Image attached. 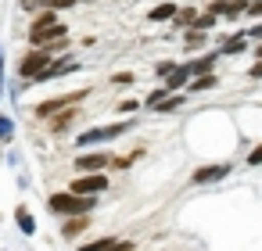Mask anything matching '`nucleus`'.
Instances as JSON below:
<instances>
[{
	"instance_id": "nucleus-1",
	"label": "nucleus",
	"mask_w": 262,
	"mask_h": 251,
	"mask_svg": "<svg viewBox=\"0 0 262 251\" xmlns=\"http://www.w3.org/2000/svg\"><path fill=\"white\" fill-rule=\"evenodd\" d=\"M137 126V119H119V122H108V126H94L86 133L76 136V147H94V144H112L119 136H126L129 129Z\"/></svg>"
},
{
	"instance_id": "nucleus-2",
	"label": "nucleus",
	"mask_w": 262,
	"mask_h": 251,
	"mask_svg": "<svg viewBox=\"0 0 262 251\" xmlns=\"http://www.w3.org/2000/svg\"><path fill=\"white\" fill-rule=\"evenodd\" d=\"M47 208L54 215H90L97 208V197H83V194H72V190L69 194H51Z\"/></svg>"
},
{
	"instance_id": "nucleus-3",
	"label": "nucleus",
	"mask_w": 262,
	"mask_h": 251,
	"mask_svg": "<svg viewBox=\"0 0 262 251\" xmlns=\"http://www.w3.org/2000/svg\"><path fill=\"white\" fill-rule=\"evenodd\" d=\"M51 61H54V54H47L43 47H33V51H29V54L22 58L18 72H22V79H36V76H40V72H43V69H47Z\"/></svg>"
},
{
	"instance_id": "nucleus-4",
	"label": "nucleus",
	"mask_w": 262,
	"mask_h": 251,
	"mask_svg": "<svg viewBox=\"0 0 262 251\" xmlns=\"http://www.w3.org/2000/svg\"><path fill=\"white\" fill-rule=\"evenodd\" d=\"M230 172H233V165H230V162H212V165H201V169H194L190 183H198V187H205V183H223Z\"/></svg>"
},
{
	"instance_id": "nucleus-5",
	"label": "nucleus",
	"mask_w": 262,
	"mask_h": 251,
	"mask_svg": "<svg viewBox=\"0 0 262 251\" xmlns=\"http://www.w3.org/2000/svg\"><path fill=\"white\" fill-rule=\"evenodd\" d=\"M69 190H72V194H83V197H97V194L108 190V176H101V172H86V176L72 179Z\"/></svg>"
},
{
	"instance_id": "nucleus-6",
	"label": "nucleus",
	"mask_w": 262,
	"mask_h": 251,
	"mask_svg": "<svg viewBox=\"0 0 262 251\" xmlns=\"http://www.w3.org/2000/svg\"><path fill=\"white\" fill-rule=\"evenodd\" d=\"M223 54L215 51V47H208V51H201V54H194L190 61H187V69H190V76H208V72H215V61H219Z\"/></svg>"
},
{
	"instance_id": "nucleus-7",
	"label": "nucleus",
	"mask_w": 262,
	"mask_h": 251,
	"mask_svg": "<svg viewBox=\"0 0 262 251\" xmlns=\"http://www.w3.org/2000/svg\"><path fill=\"white\" fill-rule=\"evenodd\" d=\"M79 69H83V65H79L76 58H69V54H65V58L51 61V65H47V69L33 79V83H47V79H58V76H65V72H79Z\"/></svg>"
},
{
	"instance_id": "nucleus-8",
	"label": "nucleus",
	"mask_w": 262,
	"mask_h": 251,
	"mask_svg": "<svg viewBox=\"0 0 262 251\" xmlns=\"http://www.w3.org/2000/svg\"><path fill=\"white\" fill-rule=\"evenodd\" d=\"M90 90H76V94H65V97H54V101H43L40 108H36V115L40 119H47V115H54V111H61V108H72L76 101H83Z\"/></svg>"
},
{
	"instance_id": "nucleus-9",
	"label": "nucleus",
	"mask_w": 262,
	"mask_h": 251,
	"mask_svg": "<svg viewBox=\"0 0 262 251\" xmlns=\"http://www.w3.org/2000/svg\"><path fill=\"white\" fill-rule=\"evenodd\" d=\"M112 165V154L108 151H90V154H79L76 158V169L79 172H104Z\"/></svg>"
},
{
	"instance_id": "nucleus-10",
	"label": "nucleus",
	"mask_w": 262,
	"mask_h": 251,
	"mask_svg": "<svg viewBox=\"0 0 262 251\" xmlns=\"http://www.w3.org/2000/svg\"><path fill=\"white\" fill-rule=\"evenodd\" d=\"M69 36V29L58 22V26H47V29H29V43L33 47H47V43H54V40H65Z\"/></svg>"
},
{
	"instance_id": "nucleus-11",
	"label": "nucleus",
	"mask_w": 262,
	"mask_h": 251,
	"mask_svg": "<svg viewBox=\"0 0 262 251\" xmlns=\"http://www.w3.org/2000/svg\"><path fill=\"white\" fill-rule=\"evenodd\" d=\"M215 51H219L223 58H241V54H248V51H251V43H248V40H244V33L237 29V33H230Z\"/></svg>"
},
{
	"instance_id": "nucleus-12",
	"label": "nucleus",
	"mask_w": 262,
	"mask_h": 251,
	"mask_svg": "<svg viewBox=\"0 0 262 251\" xmlns=\"http://www.w3.org/2000/svg\"><path fill=\"white\" fill-rule=\"evenodd\" d=\"M212 47V33H198V29H183V54H201Z\"/></svg>"
},
{
	"instance_id": "nucleus-13",
	"label": "nucleus",
	"mask_w": 262,
	"mask_h": 251,
	"mask_svg": "<svg viewBox=\"0 0 262 251\" xmlns=\"http://www.w3.org/2000/svg\"><path fill=\"white\" fill-rule=\"evenodd\" d=\"M190 79H194V76H190L187 61H180V65H176V69L165 76V83H162V86H165L169 94H180V90H187V83H190Z\"/></svg>"
},
{
	"instance_id": "nucleus-14",
	"label": "nucleus",
	"mask_w": 262,
	"mask_h": 251,
	"mask_svg": "<svg viewBox=\"0 0 262 251\" xmlns=\"http://www.w3.org/2000/svg\"><path fill=\"white\" fill-rule=\"evenodd\" d=\"M180 11V0H158L147 11V22H172V15Z\"/></svg>"
},
{
	"instance_id": "nucleus-15",
	"label": "nucleus",
	"mask_w": 262,
	"mask_h": 251,
	"mask_svg": "<svg viewBox=\"0 0 262 251\" xmlns=\"http://www.w3.org/2000/svg\"><path fill=\"white\" fill-rule=\"evenodd\" d=\"M198 15H201V8H194V4H180V11L172 15V22H169V26H172V29H190Z\"/></svg>"
},
{
	"instance_id": "nucleus-16",
	"label": "nucleus",
	"mask_w": 262,
	"mask_h": 251,
	"mask_svg": "<svg viewBox=\"0 0 262 251\" xmlns=\"http://www.w3.org/2000/svg\"><path fill=\"white\" fill-rule=\"evenodd\" d=\"M79 251H133V244L129 240H119V237H104V240H94V244H86Z\"/></svg>"
},
{
	"instance_id": "nucleus-17",
	"label": "nucleus",
	"mask_w": 262,
	"mask_h": 251,
	"mask_svg": "<svg viewBox=\"0 0 262 251\" xmlns=\"http://www.w3.org/2000/svg\"><path fill=\"white\" fill-rule=\"evenodd\" d=\"M215 86H219V76L208 72V76H194V79L187 83V94H208V90H215Z\"/></svg>"
},
{
	"instance_id": "nucleus-18",
	"label": "nucleus",
	"mask_w": 262,
	"mask_h": 251,
	"mask_svg": "<svg viewBox=\"0 0 262 251\" xmlns=\"http://www.w3.org/2000/svg\"><path fill=\"white\" fill-rule=\"evenodd\" d=\"M183 108H187V94L180 90V94H169L155 111H158V115H176V111H183Z\"/></svg>"
},
{
	"instance_id": "nucleus-19",
	"label": "nucleus",
	"mask_w": 262,
	"mask_h": 251,
	"mask_svg": "<svg viewBox=\"0 0 262 251\" xmlns=\"http://www.w3.org/2000/svg\"><path fill=\"white\" fill-rule=\"evenodd\" d=\"M219 22H223L219 15H212V11H205V8H201V15L194 18V26H190V29H198V33H215V29H219Z\"/></svg>"
},
{
	"instance_id": "nucleus-20",
	"label": "nucleus",
	"mask_w": 262,
	"mask_h": 251,
	"mask_svg": "<svg viewBox=\"0 0 262 251\" xmlns=\"http://www.w3.org/2000/svg\"><path fill=\"white\" fill-rule=\"evenodd\" d=\"M79 115H76V108H61V111H54V122H51V133H65L72 122H76Z\"/></svg>"
},
{
	"instance_id": "nucleus-21",
	"label": "nucleus",
	"mask_w": 262,
	"mask_h": 251,
	"mask_svg": "<svg viewBox=\"0 0 262 251\" xmlns=\"http://www.w3.org/2000/svg\"><path fill=\"white\" fill-rule=\"evenodd\" d=\"M165 97H169V90H165V86L158 83V86H155V90H151V94L144 97V108H147V111H155V108H158V104H162Z\"/></svg>"
},
{
	"instance_id": "nucleus-22",
	"label": "nucleus",
	"mask_w": 262,
	"mask_h": 251,
	"mask_svg": "<svg viewBox=\"0 0 262 251\" xmlns=\"http://www.w3.org/2000/svg\"><path fill=\"white\" fill-rule=\"evenodd\" d=\"M176 65H180L176 58H162V61H155V79H158V83H165V76H169Z\"/></svg>"
},
{
	"instance_id": "nucleus-23",
	"label": "nucleus",
	"mask_w": 262,
	"mask_h": 251,
	"mask_svg": "<svg viewBox=\"0 0 262 251\" xmlns=\"http://www.w3.org/2000/svg\"><path fill=\"white\" fill-rule=\"evenodd\" d=\"M83 230H86V215H72V219L65 222V230H61V233H65V237H79Z\"/></svg>"
},
{
	"instance_id": "nucleus-24",
	"label": "nucleus",
	"mask_w": 262,
	"mask_h": 251,
	"mask_svg": "<svg viewBox=\"0 0 262 251\" xmlns=\"http://www.w3.org/2000/svg\"><path fill=\"white\" fill-rule=\"evenodd\" d=\"M47 26H58V15H54V8H47V11H40V15L33 18V29H47Z\"/></svg>"
},
{
	"instance_id": "nucleus-25",
	"label": "nucleus",
	"mask_w": 262,
	"mask_h": 251,
	"mask_svg": "<svg viewBox=\"0 0 262 251\" xmlns=\"http://www.w3.org/2000/svg\"><path fill=\"white\" fill-rule=\"evenodd\" d=\"M262 18V0H248L244 4V22H258Z\"/></svg>"
},
{
	"instance_id": "nucleus-26",
	"label": "nucleus",
	"mask_w": 262,
	"mask_h": 251,
	"mask_svg": "<svg viewBox=\"0 0 262 251\" xmlns=\"http://www.w3.org/2000/svg\"><path fill=\"white\" fill-rule=\"evenodd\" d=\"M15 219H18V226H22V233H36V222H33V215H29L26 208H18V212H15Z\"/></svg>"
},
{
	"instance_id": "nucleus-27",
	"label": "nucleus",
	"mask_w": 262,
	"mask_h": 251,
	"mask_svg": "<svg viewBox=\"0 0 262 251\" xmlns=\"http://www.w3.org/2000/svg\"><path fill=\"white\" fill-rule=\"evenodd\" d=\"M140 108H144V101H137V97L119 101V115H133V111H140Z\"/></svg>"
},
{
	"instance_id": "nucleus-28",
	"label": "nucleus",
	"mask_w": 262,
	"mask_h": 251,
	"mask_svg": "<svg viewBox=\"0 0 262 251\" xmlns=\"http://www.w3.org/2000/svg\"><path fill=\"white\" fill-rule=\"evenodd\" d=\"M230 4H233V0H208L205 11H212V15H219V18H223V15L230 11Z\"/></svg>"
},
{
	"instance_id": "nucleus-29",
	"label": "nucleus",
	"mask_w": 262,
	"mask_h": 251,
	"mask_svg": "<svg viewBox=\"0 0 262 251\" xmlns=\"http://www.w3.org/2000/svg\"><path fill=\"white\" fill-rule=\"evenodd\" d=\"M241 33H244V40H248V43H258V40H262V18H258V22H251V26H248V29H241Z\"/></svg>"
},
{
	"instance_id": "nucleus-30",
	"label": "nucleus",
	"mask_w": 262,
	"mask_h": 251,
	"mask_svg": "<svg viewBox=\"0 0 262 251\" xmlns=\"http://www.w3.org/2000/svg\"><path fill=\"white\" fill-rule=\"evenodd\" d=\"M244 162H248L251 169H258V165H262V144H255V147L248 151V158H244Z\"/></svg>"
},
{
	"instance_id": "nucleus-31",
	"label": "nucleus",
	"mask_w": 262,
	"mask_h": 251,
	"mask_svg": "<svg viewBox=\"0 0 262 251\" xmlns=\"http://www.w3.org/2000/svg\"><path fill=\"white\" fill-rule=\"evenodd\" d=\"M133 79H137L133 72H115V76H112V83H115V86H133Z\"/></svg>"
},
{
	"instance_id": "nucleus-32",
	"label": "nucleus",
	"mask_w": 262,
	"mask_h": 251,
	"mask_svg": "<svg viewBox=\"0 0 262 251\" xmlns=\"http://www.w3.org/2000/svg\"><path fill=\"white\" fill-rule=\"evenodd\" d=\"M15 136V126H11V119H4L0 115V140H11Z\"/></svg>"
},
{
	"instance_id": "nucleus-33",
	"label": "nucleus",
	"mask_w": 262,
	"mask_h": 251,
	"mask_svg": "<svg viewBox=\"0 0 262 251\" xmlns=\"http://www.w3.org/2000/svg\"><path fill=\"white\" fill-rule=\"evenodd\" d=\"M244 76H248V79H251V83H258V79H262V61H251V65H248V72H244Z\"/></svg>"
},
{
	"instance_id": "nucleus-34",
	"label": "nucleus",
	"mask_w": 262,
	"mask_h": 251,
	"mask_svg": "<svg viewBox=\"0 0 262 251\" xmlns=\"http://www.w3.org/2000/svg\"><path fill=\"white\" fill-rule=\"evenodd\" d=\"M251 58H255V61H262V40H258V43L251 47Z\"/></svg>"
},
{
	"instance_id": "nucleus-35",
	"label": "nucleus",
	"mask_w": 262,
	"mask_h": 251,
	"mask_svg": "<svg viewBox=\"0 0 262 251\" xmlns=\"http://www.w3.org/2000/svg\"><path fill=\"white\" fill-rule=\"evenodd\" d=\"M155 4H158V0H155Z\"/></svg>"
},
{
	"instance_id": "nucleus-36",
	"label": "nucleus",
	"mask_w": 262,
	"mask_h": 251,
	"mask_svg": "<svg viewBox=\"0 0 262 251\" xmlns=\"http://www.w3.org/2000/svg\"><path fill=\"white\" fill-rule=\"evenodd\" d=\"M205 4H208V0H205Z\"/></svg>"
}]
</instances>
